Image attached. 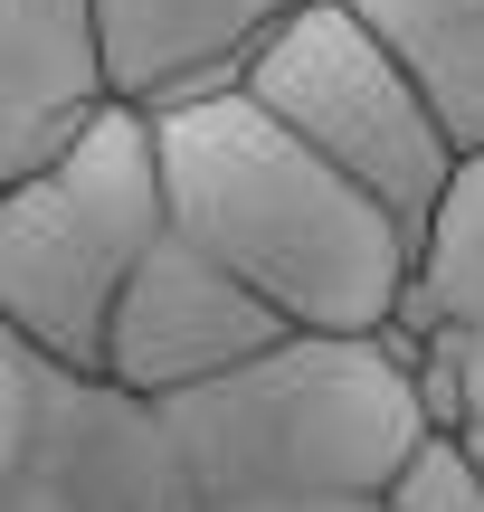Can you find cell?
<instances>
[{
    "label": "cell",
    "instance_id": "obj_1",
    "mask_svg": "<svg viewBox=\"0 0 484 512\" xmlns=\"http://www.w3.org/2000/svg\"><path fill=\"white\" fill-rule=\"evenodd\" d=\"M162 124L171 228L266 294L295 332H399L418 238L333 171L304 133H285L247 86L152 114Z\"/></svg>",
    "mask_w": 484,
    "mask_h": 512
},
{
    "label": "cell",
    "instance_id": "obj_2",
    "mask_svg": "<svg viewBox=\"0 0 484 512\" xmlns=\"http://www.w3.org/2000/svg\"><path fill=\"white\" fill-rule=\"evenodd\" d=\"M162 418L209 512L276 494H390L428 446L409 332H285L266 361L171 399Z\"/></svg>",
    "mask_w": 484,
    "mask_h": 512
},
{
    "label": "cell",
    "instance_id": "obj_13",
    "mask_svg": "<svg viewBox=\"0 0 484 512\" xmlns=\"http://www.w3.org/2000/svg\"><path fill=\"white\" fill-rule=\"evenodd\" d=\"M219 512H380V494H276V503H219Z\"/></svg>",
    "mask_w": 484,
    "mask_h": 512
},
{
    "label": "cell",
    "instance_id": "obj_11",
    "mask_svg": "<svg viewBox=\"0 0 484 512\" xmlns=\"http://www.w3.org/2000/svg\"><path fill=\"white\" fill-rule=\"evenodd\" d=\"M418 399H428V437L466 446L484 465V332H428L418 342Z\"/></svg>",
    "mask_w": 484,
    "mask_h": 512
},
{
    "label": "cell",
    "instance_id": "obj_4",
    "mask_svg": "<svg viewBox=\"0 0 484 512\" xmlns=\"http://www.w3.org/2000/svg\"><path fill=\"white\" fill-rule=\"evenodd\" d=\"M247 95H257L285 133H304L333 171H352L409 238L428 228L437 190L466 162V152L447 143V124L428 114V95L409 86V67H399L342 0H314V10L285 19V29L266 38V57L247 67Z\"/></svg>",
    "mask_w": 484,
    "mask_h": 512
},
{
    "label": "cell",
    "instance_id": "obj_7",
    "mask_svg": "<svg viewBox=\"0 0 484 512\" xmlns=\"http://www.w3.org/2000/svg\"><path fill=\"white\" fill-rule=\"evenodd\" d=\"M105 105V0H0V181L48 171Z\"/></svg>",
    "mask_w": 484,
    "mask_h": 512
},
{
    "label": "cell",
    "instance_id": "obj_6",
    "mask_svg": "<svg viewBox=\"0 0 484 512\" xmlns=\"http://www.w3.org/2000/svg\"><path fill=\"white\" fill-rule=\"evenodd\" d=\"M285 332L295 323H285L247 275H228L209 247H190L181 228H171V238L143 256V275L124 285V304H114L105 380L133 389V399H152V408H171V399H190V389L238 380Z\"/></svg>",
    "mask_w": 484,
    "mask_h": 512
},
{
    "label": "cell",
    "instance_id": "obj_8",
    "mask_svg": "<svg viewBox=\"0 0 484 512\" xmlns=\"http://www.w3.org/2000/svg\"><path fill=\"white\" fill-rule=\"evenodd\" d=\"M295 10H314V0H105L114 95L143 114L228 95V86H247V67Z\"/></svg>",
    "mask_w": 484,
    "mask_h": 512
},
{
    "label": "cell",
    "instance_id": "obj_9",
    "mask_svg": "<svg viewBox=\"0 0 484 512\" xmlns=\"http://www.w3.org/2000/svg\"><path fill=\"white\" fill-rule=\"evenodd\" d=\"M409 67L456 152H484V0H342Z\"/></svg>",
    "mask_w": 484,
    "mask_h": 512
},
{
    "label": "cell",
    "instance_id": "obj_10",
    "mask_svg": "<svg viewBox=\"0 0 484 512\" xmlns=\"http://www.w3.org/2000/svg\"><path fill=\"white\" fill-rule=\"evenodd\" d=\"M399 332L428 342V332H484V152L456 162V181L437 190L428 228H418V275Z\"/></svg>",
    "mask_w": 484,
    "mask_h": 512
},
{
    "label": "cell",
    "instance_id": "obj_5",
    "mask_svg": "<svg viewBox=\"0 0 484 512\" xmlns=\"http://www.w3.org/2000/svg\"><path fill=\"white\" fill-rule=\"evenodd\" d=\"M0 512H209L152 399L0 332Z\"/></svg>",
    "mask_w": 484,
    "mask_h": 512
},
{
    "label": "cell",
    "instance_id": "obj_3",
    "mask_svg": "<svg viewBox=\"0 0 484 512\" xmlns=\"http://www.w3.org/2000/svg\"><path fill=\"white\" fill-rule=\"evenodd\" d=\"M162 238V124L143 105H105L48 171L0 181V332L76 380H105L114 304Z\"/></svg>",
    "mask_w": 484,
    "mask_h": 512
},
{
    "label": "cell",
    "instance_id": "obj_12",
    "mask_svg": "<svg viewBox=\"0 0 484 512\" xmlns=\"http://www.w3.org/2000/svg\"><path fill=\"white\" fill-rule=\"evenodd\" d=\"M380 512H484V465L466 446L428 437L409 465H399V484L380 494Z\"/></svg>",
    "mask_w": 484,
    "mask_h": 512
}]
</instances>
